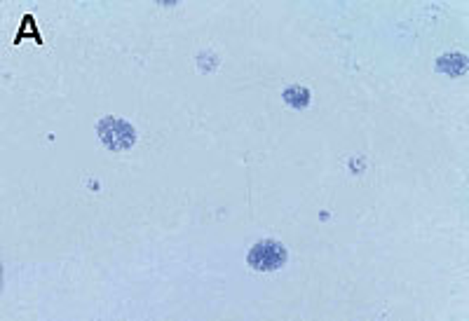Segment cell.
<instances>
[{
	"mask_svg": "<svg viewBox=\"0 0 469 321\" xmlns=\"http://www.w3.org/2000/svg\"><path fill=\"white\" fill-rule=\"evenodd\" d=\"M97 136L106 148L113 152H122L130 150L134 143H136V129L127 122V120L120 117H104L99 120L97 124Z\"/></svg>",
	"mask_w": 469,
	"mask_h": 321,
	"instance_id": "cell-1",
	"label": "cell"
},
{
	"mask_svg": "<svg viewBox=\"0 0 469 321\" xmlns=\"http://www.w3.org/2000/svg\"><path fill=\"white\" fill-rule=\"evenodd\" d=\"M286 260H289V251L274 239H263V242L253 244L246 253V263L258 272H277L279 267L286 265Z\"/></svg>",
	"mask_w": 469,
	"mask_h": 321,
	"instance_id": "cell-2",
	"label": "cell"
},
{
	"mask_svg": "<svg viewBox=\"0 0 469 321\" xmlns=\"http://www.w3.org/2000/svg\"><path fill=\"white\" fill-rule=\"evenodd\" d=\"M437 71L446 73V76H465L467 73V57L460 55V52H451V55H444L437 59Z\"/></svg>",
	"mask_w": 469,
	"mask_h": 321,
	"instance_id": "cell-3",
	"label": "cell"
},
{
	"mask_svg": "<svg viewBox=\"0 0 469 321\" xmlns=\"http://www.w3.org/2000/svg\"><path fill=\"white\" fill-rule=\"evenodd\" d=\"M281 99H284L286 106H291V108L303 110V108H307V106H310L312 94H310V90H307V87L291 85V87H286V90H284V94H281Z\"/></svg>",
	"mask_w": 469,
	"mask_h": 321,
	"instance_id": "cell-4",
	"label": "cell"
},
{
	"mask_svg": "<svg viewBox=\"0 0 469 321\" xmlns=\"http://www.w3.org/2000/svg\"><path fill=\"white\" fill-rule=\"evenodd\" d=\"M26 36H31L38 45H43V43H45V40L40 38L38 29H36V19H33V15H26V17L22 19V29H19V36L15 38V45L22 43V40H24Z\"/></svg>",
	"mask_w": 469,
	"mask_h": 321,
	"instance_id": "cell-5",
	"label": "cell"
}]
</instances>
